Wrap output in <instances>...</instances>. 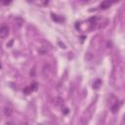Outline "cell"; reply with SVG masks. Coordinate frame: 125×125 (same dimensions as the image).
Returning <instances> with one entry per match:
<instances>
[{"instance_id": "cell-1", "label": "cell", "mask_w": 125, "mask_h": 125, "mask_svg": "<svg viewBox=\"0 0 125 125\" xmlns=\"http://www.w3.org/2000/svg\"><path fill=\"white\" fill-rule=\"evenodd\" d=\"M9 35V28L6 25H3L0 27V38H6Z\"/></svg>"}, {"instance_id": "cell-2", "label": "cell", "mask_w": 125, "mask_h": 125, "mask_svg": "<svg viewBox=\"0 0 125 125\" xmlns=\"http://www.w3.org/2000/svg\"><path fill=\"white\" fill-rule=\"evenodd\" d=\"M114 3V0H104V2H102V4L100 5L101 9H107L109 8V6H111Z\"/></svg>"}, {"instance_id": "cell-3", "label": "cell", "mask_w": 125, "mask_h": 125, "mask_svg": "<svg viewBox=\"0 0 125 125\" xmlns=\"http://www.w3.org/2000/svg\"><path fill=\"white\" fill-rule=\"evenodd\" d=\"M51 73V66L49 63H46L44 66H43V75L45 77H48Z\"/></svg>"}, {"instance_id": "cell-4", "label": "cell", "mask_w": 125, "mask_h": 125, "mask_svg": "<svg viewBox=\"0 0 125 125\" xmlns=\"http://www.w3.org/2000/svg\"><path fill=\"white\" fill-rule=\"evenodd\" d=\"M12 113H13V110H12L11 107H5V108H4V114H5L6 116H11Z\"/></svg>"}, {"instance_id": "cell-5", "label": "cell", "mask_w": 125, "mask_h": 125, "mask_svg": "<svg viewBox=\"0 0 125 125\" xmlns=\"http://www.w3.org/2000/svg\"><path fill=\"white\" fill-rule=\"evenodd\" d=\"M101 84H102V81H101L100 79H97V80L93 83V88H94V89H99V87L101 86Z\"/></svg>"}, {"instance_id": "cell-6", "label": "cell", "mask_w": 125, "mask_h": 125, "mask_svg": "<svg viewBox=\"0 0 125 125\" xmlns=\"http://www.w3.org/2000/svg\"><path fill=\"white\" fill-rule=\"evenodd\" d=\"M119 105H120V104H117V103H115L114 105L111 106V111H112L113 113L117 112V111H118V108H119Z\"/></svg>"}, {"instance_id": "cell-7", "label": "cell", "mask_w": 125, "mask_h": 125, "mask_svg": "<svg viewBox=\"0 0 125 125\" xmlns=\"http://www.w3.org/2000/svg\"><path fill=\"white\" fill-rule=\"evenodd\" d=\"M81 1H82V2H88L89 0H81Z\"/></svg>"}, {"instance_id": "cell-8", "label": "cell", "mask_w": 125, "mask_h": 125, "mask_svg": "<svg viewBox=\"0 0 125 125\" xmlns=\"http://www.w3.org/2000/svg\"><path fill=\"white\" fill-rule=\"evenodd\" d=\"M0 67H1V65H0Z\"/></svg>"}]
</instances>
